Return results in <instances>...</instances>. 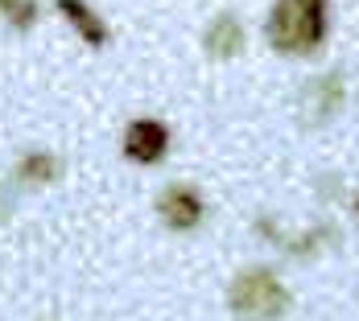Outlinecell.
<instances>
[{"mask_svg": "<svg viewBox=\"0 0 359 321\" xmlns=\"http://www.w3.org/2000/svg\"><path fill=\"white\" fill-rule=\"evenodd\" d=\"M58 178H62V157L50 152V148H29L13 165V181L17 185H54Z\"/></svg>", "mask_w": 359, "mask_h": 321, "instance_id": "8", "label": "cell"}, {"mask_svg": "<svg viewBox=\"0 0 359 321\" xmlns=\"http://www.w3.org/2000/svg\"><path fill=\"white\" fill-rule=\"evenodd\" d=\"M13 206H17V194H13V185L0 178V222H8L13 218Z\"/></svg>", "mask_w": 359, "mask_h": 321, "instance_id": "9", "label": "cell"}, {"mask_svg": "<svg viewBox=\"0 0 359 321\" xmlns=\"http://www.w3.org/2000/svg\"><path fill=\"white\" fill-rule=\"evenodd\" d=\"M157 218L170 227V231H198L203 218H207V198L186 185V181H170L161 194H157Z\"/></svg>", "mask_w": 359, "mask_h": 321, "instance_id": "4", "label": "cell"}, {"mask_svg": "<svg viewBox=\"0 0 359 321\" xmlns=\"http://www.w3.org/2000/svg\"><path fill=\"white\" fill-rule=\"evenodd\" d=\"M54 4H58V13H62V17L71 21V29H74L79 37H83L87 45L104 50V45L111 41L108 21H104V17H100V13H95V8H91L87 0H54Z\"/></svg>", "mask_w": 359, "mask_h": 321, "instance_id": "7", "label": "cell"}, {"mask_svg": "<svg viewBox=\"0 0 359 321\" xmlns=\"http://www.w3.org/2000/svg\"><path fill=\"white\" fill-rule=\"evenodd\" d=\"M347 104V78L343 71H323L302 83L297 91V124L302 128H326Z\"/></svg>", "mask_w": 359, "mask_h": 321, "instance_id": "3", "label": "cell"}, {"mask_svg": "<svg viewBox=\"0 0 359 321\" xmlns=\"http://www.w3.org/2000/svg\"><path fill=\"white\" fill-rule=\"evenodd\" d=\"M289 288L273 268H244L227 285V309L240 321H281L289 313Z\"/></svg>", "mask_w": 359, "mask_h": 321, "instance_id": "2", "label": "cell"}, {"mask_svg": "<svg viewBox=\"0 0 359 321\" xmlns=\"http://www.w3.org/2000/svg\"><path fill=\"white\" fill-rule=\"evenodd\" d=\"M326 29H330V4L326 0H277L269 8L264 21V37L277 54L289 58H310L323 45Z\"/></svg>", "mask_w": 359, "mask_h": 321, "instance_id": "1", "label": "cell"}, {"mask_svg": "<svg viewBox=\"0 0 359 321\" xmlns=\"http://www.w3.org/2000/svg\"><path fill=\"white\" fill-rule=\"evenodd\" d=\"M244 25H240V17L236 13H215L211 21H207V29H203V50H207V58H215V62H231V58H240L244 54Z\"/></svg>", "mask_w": 359, "mask_h": 321, "instance_id": "6", "label": "cell"}, {"mask_svg": "<svg viewBox=\"0 0 359 321\" xmlns=\"http://www.w3.org/2000/svg\"><path fill=\"white\" fill-rule=\"evenodd\" d=\"M8 8H13V0H0V17H4V13H8Z\"/></svg>", "mask_w": 359, "mask_h": 321, "instance_id": "10", "label": "cell"}, {"mask_svg": "<svg viewBox=\"0 0 359 321\" xmlns=\"http://www.w3.org/2000/svg\"><path fill=\"white\" fill-rule=\"evenodd\" d=\"M355 214H359V198H355Z\"/></svg>", "mask_w": 359, "mask_h": 321, "instance_id": "11", "label": "cell"}, {"mask_svg": "<svg viewBox=\"0 0 359 321\" xmlns=\"http://www.w3.org/2000/svg\"><path fill=\"white\" fill-rule=\"evenodd\" d=\"M165 152H170V128L161 124V120H133L128 128H124V157L128 161H137V165H157V161H165Z\"/></svg>", "mask_w": 359, "mask_h": 321, "instance_id": "5", "label": "cell"}]
</instances>
